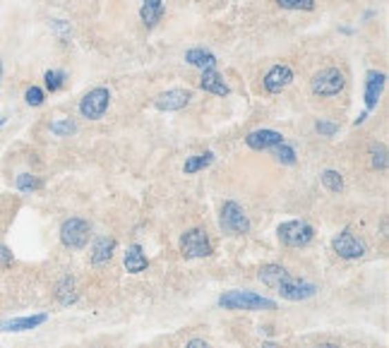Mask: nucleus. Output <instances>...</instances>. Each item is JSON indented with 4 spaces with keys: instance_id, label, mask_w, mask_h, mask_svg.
<instances>
[{
    "instance_id": "nucleus-1",
    "label": "nucleus",
    "mask_w": 389,
    "mask_h": 348,
    "mask_svg": "<svg viewBox=\"0 0 389 348\" xmlns=\"http://www.w3.org/2000/svg\"><path fill=\"white\" fill-rule=\"evenodd\" d=\"M219 305L226 310H276L274 300L252 293V291H226L219 298Z\"/></svg>"
},
{
    "instance_id": "nucleus-2",
    "label": "nucleus",
    "mask_w": 389,
    "mask_h": 348,
    "mask_svg": "<svg viewBox=\"0 0 389 348\" xmlns=\"http://www.w3.org/2000/svg\"><path fill=\"white\" fill-rule=\"evenodd\" d=\"M276 235H279L281 243L289 245V248H303V245H307L312 238H315V229H312L307 221L291 219V221H284V224H279V229H276Z\"/></svg>"
},
{
    "instance_id": "nucleus-3",
    "label": "nucleus",
    "mask_w": 389,
    "mask_h": 348,
    "mask_svg": "<svg viewBox=\"0 0 389 348\" xmlns=\"http://www.w3.org/2000/svg\"><path fill=\"white\" fill-rule=\"evenodd\" d=\"M219 224H221V229H224V233H229V235H245L247 231H250V219H247L245 209L234 200L224 202Z\"/></svg>"
},
{
    "instance_id": "nucleus-4",
    "label": "nucleus",
    "mask_w": 389,
    "mask_h": 348,
    "mask_svg": "<svg viewBox=\"0 0 389 348\" xmlns=\"http://www.w3.org/2000/svg\"><path fill=\"white\" fill-rule=\"evenodd\" d=\"M89 233H92V226H89V221L79 219V216L65 219L63 226H60V240H63L65 248L73 250H82L89 243Z\"/></svg>"
},
{
    "instance_id": "nucleus-5",
    "label": "nucleus",
    "mask_w": 389,
    "mask_h": 348,
    "mask_svg": "<svg viewBox=\"0 0 389 348\" xmlns=\"http://www.w3.org/2000/svg\"><path fill=\"white\" fill-rule=\"evenodd\" d=\"M274 291L281 296L284 300H307L312 298V296L317 293V286L310 284V281H303V279H296V276H291L289 271H286L284 276H281L279 281H276Z\"/></svg>"
},
{
    "instance_id": "nucleus-6",
    "label": "nucleus",
    "mask_w": 389,
    "mask_h": 348,
    "mask_svg": "<svg viewBox=\"0 0 389 348\" xmlns=\"http://www.w3.org/2000/svg\"><path fill=\"white\" fill-rule=\"evenodd\" d=\"M343 84H346V77L339 68H325L310 79V89L317 97H336L341 94Z\"/></svg>"
},
{
    "instance_id": "nucleus-7",
    "label": "nucleus",
    "mask_w": 389,
    "mask_h": 348,
    "mask_svg": "<svg viewBox=\"0 0 389 348\" xmlns=\"http://www.w3.org/2000/svg\"><path fill=\"white\" fill-rule=\"evenodd\" d=\"M108 104H111V92L106 87H97L84 94L82 101H79V115L87 120H99L108 110Z\"/></svg>"
},
{
    "instance_id": "nucleus-8",
    "label": "nucleus",
    "mask_w": 389,
    "mask_h": 348,
    "mask_svg": "<svg viewBox=\"0 0 389 348\" xmlns=\"http://www.w3.org/2000/svg\"><path fill=\"white\" fill-rule=\"evenodd\" d=\"M180 252L185 260H202V257L211 255V243L207 238V233L202 229H190L183 233L180 240Z\"/></svg>"
},
{
    "instance_id": "nucleus-9",
    "label": "nucleus",
    "mask_w": 389,
    "mask_h": 348,
    "mask_svg": "<svg viewBox=\"0 0 389 348\" xmlns=\"http://www.w3.org/2000/svg\"><path fill=\"white\" fill-rule=\"evenodd\" d=\"M334 252L343 260H358L366 255V243L351 233V229H343L334 238Z\"/></svg>"
},
{
    "instance_id": "nucleus-10",
    "label": "nucleus",
    "mask_w": 389,
    "mask_h": 348,
    "mask_svg": "<svg viewBox=\"0 0 389 348\" xmlns=\"http://www.w3.org/2000/svg\"><path fill=\"white\" fill-rule=\"evenodd\" d=\"M284 142H286L284 135L276 133V130H269V128L252 130V133L245 135V144L255 151H269V149L279 147V144H284Z\"/></svg>"
},
{
    "instance_id": "nucleus-11",
    "label": "nucleus",
    "mask_w": 389,
    "mask_h": 348,
    "mask_svg": "<svg viewBox=\"0 0 389 348\" xmlns=\"http://www.w3.org/2000/svg\"><path fill=\"white\" fill-rule=\"evenodd\" d=\"M190 99H193V92H188V89H166L154 99V106L159 110H166V113L169 110H183L190 104Z\"/></svg>"
},
{
    "instance_id": "nucleus-12",
    "label": "nucleus",
    "mask_w": 389,
    "mask_h": 348,
    "mask_svg": "<svg viewBox=\"0 0 389 348\" xmlns=\"http://www.w3.org/2000/svg\"><path fill=\"white\" fill-rule=\"evenodd\" d=\"M385 82H387V75L385 72L370 70V72L366 75V110H368V113H370V110H375L377 104H380V97H382V89H385Z\"/></svg>"
},
{
    "instance_id": "nucleus-13",
    "label": "nucleus",
    "mask_w": 389,
    "mask_h": 348,
    "mask_svg": "<svg viewBox=\"0 0 389 348\" xmlns=\"http://www.w3.org/2000/svg\"><path fill=\"white\" fill-rule=\"evenodd\" d=\"M291 82H293V70L289 65H274V68L265 75V79H262V84H265V89L269 94L284 92Z\"/></svg>"
},
{
    "instance_id": "nucleus-14",
    "label": "nucleus",
    "mask_w": 389,
    "mask_h": 348,
    "mask_svg": "<svg viewBox=\"0 0 389 348\" xmlns=\"http://www.w3.org/2000/svg\"><path fill=\"white\" fill-rule=\"evenodd\" d=\"M200 87L205 89L207 94H214V97H229L231 94V87L224 82V77H221L216 70H205V72H202Z\"/></svg>"
},
{
    "instance_id": "nucleus-15",
    "label": "nucleus",
    "mask_w": 389,
    "mask_h": 348,
    "mask_svg": "<svg viewBox=\"0 0 389 348\" xmlns=\"http://www.w3.org/2000/svg\"><path fill=\"white\" fill-rule=\"evenodd\" d=\"M185 63L193 65V68H200L202 72L205 70H216V55L207 48H190L185 50Z\"/></svg>"
},
{
    "instance_id": "nucleus-16",
    "label": "nucleus",
    "mask_w": 389,
    "mask_h": 348,
    "mask_svg": "<svg viewBox=\"0 0 389 348\" xmlns=\"http://www.w3.org/2000/svg\"><path fill=\"white\" fill-rule=\"evenodd\" d=\"M48 320V315H32V317H17V320L0 322V331H29L37 329L39 325Z\"/></svg>"
},
{
    "instance_id": "nucleus-17",
    "label": "nucleus",
    "mask_w": 389,
    "mask_h": 348,
    "mask_svg": "<svg viewBox=\"0 0 389 348\" xmlns=\"http://www.w3.org/2000/svg\"><path fill=\"white\" fill-rule=\"evenodd\" d=\"M123 262H125V269H128L130 274H142L146 267H149V260H146L142 245H130L123 257Z\"/></svg>"
},
{
    "instance_id": "nucleus-18",
    "label": "nucleus",
    "mask_w": 389,
    "mask_h": 348,
    "mask_svg": "<svg viewBox=\"0 0 389 348\" xmlns=\"http://www.w3.org/2000/svg\"><path fill=\"white\" fill-rule=\"evenodd\" d=\"M140 17H142L144 27H156L161 22V17H164V0H142Z\"/></svg>"
},
{
    "instance_id": "nucleus-19",
    "label": "nucleus",
    "mask_w": 389,
    "mask_h": 348,
    "mask_svg": "<svg viewBox=\"0 0 389 348\" xmlns=\"http://www.w3.org/2000/svg\"><path fill=\"white\" fill-rule=\"evenodd\" d=\"M113 250H115V240L108 238V235H104V238H99L97 243H94V252H92V264H106V262L113 257Z\"/></svg>"
},
{
    "instance_id": "nucleus-20",
    "label": "nucleus",
    "mask_w": 389,
    "mask_h": 348,
    "mask_svg": "<svg viewBox=\"0 0 389 348\" xmlns=\"http://www.w3.org/2000/svg\"><path fill=\"white\" fill-rule=\"evenodd\" d=\"M211 164H214V154H211V151H205V154L188 156V159H185L183 171L188 175H193V173H200V171H205L207 166H211Z\"/></svg>"
},
{
    "instance_id": "nucleus-21",
    "label": "nucleus",
    "mask_w": 389,
    "mask_h": 348,
    "mask_svg": "<svg viewBox=\"0 0 389 348\" xmlns=\"http://www.w3.org/2000/svg\"><path fill=\"white\" fill-rule=\"evenodd\" d=\"M55 298H58L60 305H73V302L79 298L77 291H75V281L70 279V276H65V279L58 284V289H55Z\"/></svg>"
},
{
    "instance_id": "nucleus-22",
    "label": "nucleus",
    "mask_w": 389,
    "mask_h": 348,
    "mask_svg": "<svg viewBox=\"0 0 389 348\" xmlns=\"http://www.w3.org/2000/svg\"><path fill=\"white\" fill-rule=\"evenodd\" d=\"M368 154H370V166H372V168H377V171L387 168V147H385V144H382V142L370 144Z\"/></svg>"
},
{
    "instance_id": "nucleus-23",
    "label": "nucleus",
    "mask_w": 389,
    "mask_h": 348,
    "mask_svg": "<svg viewBox=\"0 0 389 348\" xmlns=\"http://www.w3.org/2000/svg\"><path fill=\"white\" fill-rule=\"evenodd\" d=\"M320 178H322V185H325L330 193H341V190H343V178H341L339 171L327 168V171H322Z\"/></svg>"
},
{
    "instance_id": "nucleus-24",
    "label": "nucleus",
    "mask_w": 389,
    "mask_h": 348,
    "mask_svg": "<svg viewBox=\"0 0 389 348\" xmlns=\"http://www.w3.org/2000/svg\"><path fill=\"white\" fill-rule=\"evenodd\" d=\"M17 190H22V193H34V190H41L44 188V183L41 180L37 178V175H32V173H19L17 175Z\"/></svg>"
},
{
    "instance_id": "nucleus-25",
    "label": "nucleus",
    "mask_w": 389,
    "mask_h": 348,
    "mask_svg": "<svg viewBox=\"0 0 389 348\" xmlns=\"http://www.w3.org/2000/svg\"><path fill=\"white\" fill-rule=\"evenodd\" d=\"M272 154H274V159L279 161V164H284V166H293L296 164V149L291 147V144H279V147H274V149H269Z\"/></svg>"
},
{
    "instance_id": "nucleus-26",
    "label": "nucleus",
    "mask_w": 389,
    "mask_h": 348,
    "mask_svg": "<svg viewBox=\"0 0 389 348\" xmlns=\"http://www.w3.org/2000/svg\"><path fill=\"white\" fill-rule=\"evenodd\" d=\"M50 133H53V135H58V137H70V135H75V133H77V125H75L70 118L53 120V123H50Z\"/></svg>"
},
{
    "instance_id": "nucleus-27",
    "label": "nucleus",
    "mask_w": 389,
    "mask_h": 348,
    "mask_svg": "<svg viewBox=\"0 0 389 348\" xmlns=\"http://www.w3.org/2000/svg\"><path fill=\"white\" fill-rule=\"evenodd\" d=\"M44 79H46L48 92H58V89H63V84H65V72H60V70H48V72L44 75Z\"/></svg>"
},
{
    "instance_id": "nucleus-28",
    "label": "nucleus",
    "mask_w": 389,
    "mask_h": 348,
    "mask_svg": "<svg viewBox=\"0 0 389 348\" xmlns=\"http://www.w3.org/2000/svg\"><path fill=\"white\" fill-rule=\"evenodd\" d=\"M276 5L284 10H315V0H276Z\"/></svg>"
},
{
    "instance_id": "nucleus-29",
    "label": "nucleus",
    "mask_w": 389,
    "mask_h": 348,
    "mask_svg": "<svg viewBox=\"0 0 389 348\" xmlns=\"http://www.w3.org/2000/svg\"><path fill=\"white\" fill-rule=\"evenodd\" d=\"M315 130L322 135V137H334V135L339 133V125H336V123H330V120H317V123H315Z\"/></svg>"
},
{
    "instance_id": "nucleus-30",
    "label": "nucleus",
    "mask_w": 389,
    "mask_h": 348,
    "mask_svg": "<svg viewBox=\"0 0 389 348\" xmlns=\"http://www.w3.org/2000/svg\"><path fill=\"white\" fill-rule=\"evenodd\" d=\"M24 99H27L29 106H41L44 99H46V94H44L41 87H29L27 94H24Z\"/></svg>"
},
{
    "instance_id": "nucleus-31",
    "label": "nucleus",
    "mask_w": 389,
    "mask_h": 348,
    "mask_svg": "<svg viewBox=\"0 0 389 348\" xmlns=\"http://www.w3.org/2000/svg\"><path fill=\"white\" fill-rule=\"evenodd\" d=\"M0 262H12V252H10L8 245L0 243Z\"/></svg>"
},
{
    "instance_id": "nucleus-32",
    "label": "nucleus",
    "mask_w": 389,
    "mask_h": 348,
    "mask_svg": "<svg viewBox=\"0 0 389 348\" xmlns=\"http://www.w3.org/2000/svg\"><path fill=\"white\" fill-rule=\"evenodd\" d=\"M185 348H209V344H207L205 339H193V341H188Z\"/></svg>"
},
{
    "instance_id": "nucleus-33",
    "label": "nucleus",
    "mask_w": 389,
    "mask_h": 348,
    "mask_svg": "<svg viewBox=\"0 0 389 348\" xmlns=\"http://www.w3.org/2000/svg\"><path fill=\"white\" fill-rule=\"evenodd\" d=\"M366 118H368V110H366V113H361V115H358V118H356V125L366 123Z\"/></svg>"
},
{
    "instance_id": "nucleus-34",
    "label": "nucleus",
    "mask_w": 389,
    "mask_h": 348,
    "mask_svg": "<svg viewBox=\"0 0 389 348\" xmlns=\"http://www.w3.org/2000/svg\"><path fill=\"white\" fill-rule=\"evenodd\" d=\"M262 348H279L274 344V341H265V344H262Z\"/></svg>"
},
{
    "instance_id": "nucleus-35",
    "label": "nucleus",
    "mask_w": 389,
    "mask_h": 348,
    "mask_svg": "<svg viewBox=\"0 0 389 348\" xmlns=\"http://www.w3.org/2000/svg\"><path fill=\"white\" fill-rule=\"evenodd\" d=\"M317 348H341V346H336V344H320Z\"/></svg>"
},
{
    "instance_id": "nucleus-36",
    "label": "nucleus",
    "mask_w": 389,
    "mask_h": 348,
    "mask_svg": "<svg viewBox=\"0 0 389 348\" xmlns=\"http://www.w3.org/2000/svg\"><path fill=\"white\" fill-rule=\"evenodd\" d=\"M0 79H3V60H0Z\"/></svg>"
}]
</instances>
